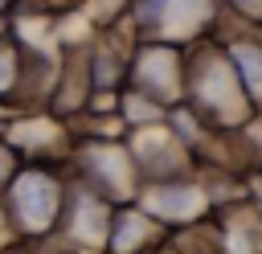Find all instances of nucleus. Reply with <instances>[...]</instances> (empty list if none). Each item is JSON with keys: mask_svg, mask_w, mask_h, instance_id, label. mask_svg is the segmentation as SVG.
Returning <instances> with one entry per match:
<instances>
[{"mask_svg": "<svg viewBox=\"0 0 262 254\" xmlns=\"http://www.w3.org/2000/svg\"><path fill=\"white\" fill-rule=\"evenodd\" d=\"M221 53L233 66V74H237L250 107L254 102L262 107V41H229V45H221Z\"/></svg>", "mask_w": 262, "mask_h": 254, "instance_id": "1a4fd4ad", "label": "nucleus"}, {"mask_svg": "<svg viewBox=\"0 0 262 254\" xmlns=\"http://www.w3.org/2000/svg\"><path fill=\"white\" fill-rule=\"evenodd\" d=\"M160 254H164V246H160Z\"/></svg>", "mask_w": 262, "mask_h": 254, "instance_id": "f3484780", "label": "nucleus"}, {"mask_svg": "<svg viewBox=\"0 0 262 254\" xmlns=\"http://www.w3.org/2000/svg\"><path fill=\"white\" fill-rule=\"evenodd\" d=\"M57 254H70V250H57Z\"/></svg>", "mask_w": 262, "mask_h": 254, "instance_id": "dca6fc26", "label": "nucleus"}, {"mask_svg": "<svg viewBox=\"0 0 262 254\" xmlns=\"http://www.w3.org/2000/svg\"><path fill=\"white\" fill-rule=\"evenodd\" d=\"M123 86L143 94L160 111H172L176 102H184V57H180V49L176 45L139 41L135 53L127 57Z\"/></svg>", "mask_w": 262, "mask_h": 254, "instance_id": "423d86ee", "label": "nucleus"}, {"mask_svg": "<svg viewBox=\"0 0 262 254\" xmlns=\"http://www.w3.org/2000/svg\"><path fill=\"white\" fill-rule=\"evenodd\" d=\"M66 184L70 176L61 164H20L8 184L0 188V205L8 217V229L16 242H49L66 205Z\"/></svg>", "mask_w": 262, "mask_h": 254, "instance_id": "f03ea898", "label": "nucleus"}, {"mask_svg": "<svg viewBox=\"0 0 262 254\" xmlns=\"http://www.w3.org/2000/svg\"><path fill=\"white\" fill-rule=\"evenodd\" d=\"M4 8H8V0H0V16H4Z\"/></svg>", "mask_w": 262, "mask_h": 254, "instance_id": "2eb2a0df", "label": "nucleus"}, {"mask_svg": "<svg viewBox=\"0 0 262 254\" xmlns=\"http://www.w3.org/2000/svg\"><path fill=\"white\" fill-rule=\"evenodd\" d=\"M20 66H25L20 45L12 37H0V98H16V90H20Z\"/></svg>", "mask_w": 262, "mask_h": 254, "instance_id": "9d476101", "label": "nucleus"}, {"mask_svg": "<svg viewBox=\"0 0 262 254\" xmlns=\"http://www.w3.org/2000/svg\"><path fill=\"white\" fill-rule=\"evenodd\" d=\"M66 176L74 184H82L86 193L102 197L106 205H131L139 193V172L123 147V139H82L78 147H70L66 156Z\"/></svg>", "mask_w": 262, "mask_h": 254, "instance_id": "7ed1b4c3", "label": "nucleus"}, {"mask_svg": "<svg viewBox=\"0 0 262 254\" xmlns=\"http://www.w3.org/2000/svg\"><path fill=\"white\" fill-rule=\"evenodd\" d=\"M164 229L147 217V213H139L135 205H119L115 213H111V229H106V254H156L160 246H164Z\"/></svg>", "mask_w": 262, "mask_h": 254, "instance_id": "6e6552de", "label": "nucleus"}, {"mask_svg": "<svg viewBox=\"0 0 262 254\" xmlns=\"http://www.w3.org/2000/svg\"><path fill=\"white\" fill-rule=\"evenodd\" d=\"M90 4H94V16L111 25L115 16H123V12H127V4H131V0H90Z\"/></svg>", "mask_w": 262, "mask_h": 254, "instance_id": "9b49d317", "label": "nucleus"}, {"mask_svg": "<svg viewBox=\"0 0 262 254\" xmlns=\"http://www.w3.org/2000/svg\"><path fill=\"white\" fill-rule=\"evenodd\" d=\"M184 107L209 131H242L254 115L233 66L225 61L221 45L205 41L192 61H184Z\"/></svg>", "mask_w": 262, "mask_h": 254, "instance_id": "f257e3e1", "label": "nucleus"}, {"mask_svg": "<svg viewBox=\"0 0 262 254\" xmlns=\"http://www.w3.org/2000/svg\"><path fill=\"white\" fill-rule=\"evenodd\" d=\"M16 168H20V160H16V156H12V147H8L4 139H0V188L8 184V176H12Z\"/></svg>", "mask_w": 262, "mask_h": 254, "instance_id": "f8f14e48", "label": "nucleus"}, {"mask_svg": "<svg viewBox=\"0 0 262 254\" xmlns=\"http://www.w3.org/2000/svg\"><path fill=\"white\" fill-rule=\"evenodd\" d=\"M221 0H131L127 20L135 41H156V45H188L205 37L209 20L217 16Z\"/></svg>", "mask_w": 262, "mask_h": 254, "instance_id": "20e7f679", "label": "nucleus"}, {"mask_svg": "<svg viewBox=\"0 0 262 254\" xmlns=\"http://www.w3.org/2000/svg\"><path fill=\"white\" fill-rule=\"evenodd\" d=\"M131 205H135L139 213H147L164 234H176V229L201 225V221H209V213H213L209 188H205L196 176L139 184V193H135V201H131Z\"/></svg>", "mask_w": 262, "mask_h": 254, "instance_id": "39448f33", "label": "nucleus"}, {"mask_svg": "<svg viewBox=\"0 0 262 254\" xmlns=\"http://www.w3.org/2000/svg\"><path fill=\"white\" fill-rule=\"evenodd\" d=\"M229 8L242 20H262V0H229Z\"/></svg>", "mask_w": 262, "mask_h": 254, "instance_id": "ddd939ff", "label": "nucleus"}, {"mask_svg": "<svg viewBox=\"0 0 262 254\" xmlns=\"http://www.w3.org/2000/svg\"><path fill=\"white\" fill-rule=\"evenodd\" d=\"M16 238H12V229H8V217H4V205H0V250L4 246H12Z\"/></svg>", "mask_w": 262, "mask_h": 254, "instance_id": "4468645a", "label": "nucleus"}, {"mask_svg": "<svg viewBox=\"0 0 262 254\" xmlns=\"http://www.w3.org/2000/svg\"><path fill=\"white\" fill-rule=\"evenodd\" d=\"M111 213L115 205H106L102 197L86 193L82 184H66V205L57 217L53 238L70 250V254H98L106 246V229H111Z\"/></svg>", "mask_w": 262, "mask_h": 254, "instance_id": "0eeeda50", "label": "nucleus"}]
</instances>
